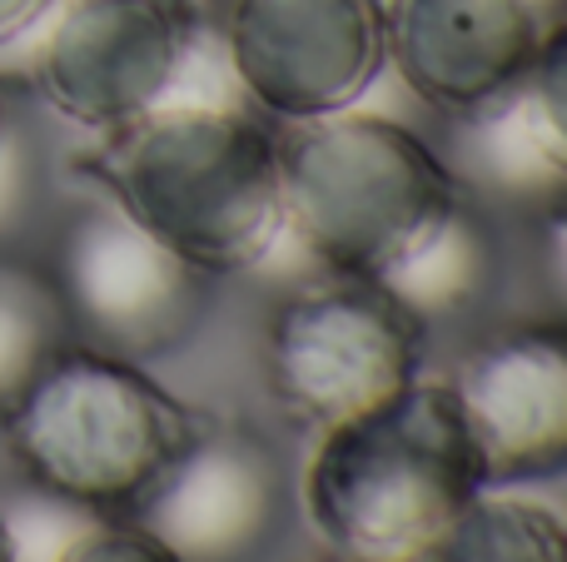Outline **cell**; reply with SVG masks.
<instances>
[{
    "label": "cell",
    "mask_w": 567,
    "mask_h": 562,
    "mask_svg": "<svg viewBox=\"0 0 567 562\" xmlns=\"http://www.w3.org/2000/svg\"><path fill=\"white\" fill-rule=\"evenodd\" d=\"M80 169L209 279L259 269L289 235L275 129L245 105L175 100L100 135Z\"/></svg>",
    "instance_id": "1"
},
{
    "label": "cell",
    "mask_w": 567,
    "mask_h": 562,
    "mask_svg": "<svg viewBox=\"0 0 567 562\" xmlns=\"http://www.w3.org/2000/svg\"><path fill=\"white\" fill-rule=\"evenodd\" d=\"M209 424L145 364L75 339L0 414L6 448L30 483L85 518L140 513Z\"/></svg>",
    "instance_id": "2"
},
{
    "label": "cell",
    "mask_w": 567,
    "mask_h": 562,
    "mask_svg": "<svg viewBox=\"0 0 567 562\" xmlns=\"http://www.w3.org/2000/svg\"><path fill=\"white\" fill-rule=\"evenodd\" d=\"M458 394L413 378L393 404L319 434L303 513L343 562H413L483 493Z\"/></svg>",
    "instance_id": "3"
},
{
    "label": "cell",
    "mask_w": 567,
    "mask_h": 562,
    "mask_svg": "<svg viewBox=\"0 0 567 562\" xmlns=\"http://www.w3.org/2000/svg\"><path fill=\"white\" fill-rule=\"evenodd\" d=\"M289 235L329 274L383 279L463 205L453 165L389 115L339 110L275 129Z\"/></svg>",
    "instance_id": "4"
},
{
    "label": "cell",
    "mask_w": 567,
    "mask_h": 562,
    "mask_svg": "<svg viewBox=\"0 0 567 562\" xmlns=\"http://www.w3.org/2000/svg\"><path fill=\"white\" fill-rule=\"evenodd\" d=\"M40 25L30 80L80 129L110 135L195 100L209 50L199 0H65Z\"/></svg>",
    "instance_id": "5"
},
{
    "label": "cell",
    "mask_w": 567,
    "mask_h": 562,
    "mask_svg": "<svg viewBox=\"0 0 567 562\" xmlns=\"http://www.w3.org/2000/svg\"><path fill=\"white\" fill-rule=\"evenodd\" d=\"M423 374V319L373 279L329 274L279 309L269 384L313 438L393 404Z\"/></svg>",
    "instance_id": "6"
},
{
    "label": "cell",
    "mask_w": 567,
    "mask_h": 562,
    "mask_svg": "<svg viewBox=\"0 0 567 562\" xmlns=\"http://www.w3.org/2000/svg\"><path fill=\"white\" fill-rule=\"evenodd\" d=\"M50 279L65 304L70 339L130 364L189 344L209 304V274L159 244L105 195L65 219Z\"/></svg>",
    "instance_id": "7"
},
{
    "label": "cell",
    "mask_w": 567,
    "mask_h": 562,
    "mask_svg": "<svg viewBox=\"0 0 567 562\" xmlns=\"http://www.w3.org/2000/svg\"><path fill=\"white\" fill-rule=\"evenodd\" d=\"M225 60L239 95L284 125L359 110L389 65L383 0H235Z\"/></svg>",
    "instance_id": "8"
},
{
    "label": "cell",
    "mask_w": 567,
    "mask_h": 562,
    "mask_svg": "<svg viewBox=\"0 0 567 562\" xmlns=\"http://www.w3.org/2000/svg\"><path fill=\"white\" fill-rule=\"evenodd\" d=\"M289 518V468L255 428L209 424L185 464L145 498V523L179 562H249Z\"/></svg>",
    "instance_id": "9"
},
{
    "label": "cell",
    "mask_w": 567,
    "mask_h": 562,
    "mask_svg": "<svg viewBox=\"0 0 567 562\" xmlns=\"http://www.w3.org/2000/svg\"><path fill=\"white\" fill-rule=\"evenodd\" d=\"M453 394L488 488L533 483L567 468V324H528L483 339L463 358Z\"/></svg>",
    "instance_id": "10"
},
{
    "label": "cell",
    "mask_w": 567,
    "mask_h": 562,
    "mask_svg": "<svg viewBox=\"0 0 567 562\" xmlns=\"http://www.w3.org/2000/svg\"><path fill=\"white\" fill-rule=\"evenodd\" d=\"M548 20L528 0H383V50L439 115L468 119L523 85Z\"/></svg>",
    "instance_id": "11"
},
{
    "label": "cell",
    "mask_w": 567,
    "mask_h": 562,
    "mask_svg": "<svg viewBox=\"0 0 567 562\" xmlns=\"http://www.w3.org/2000/svg\"><path fill=\"white\" fill-rule=\"evenodd\" d=\"M413 562H567V518L483 488Z\"/></svg>",
    "instance_id": "12"
},
{
    "label": "cell",
    "mask_w": 567,
    "mask_h": 562,
    "mask_svg": "<svg viewBox=\"0 0 567 562\" xmlns=\"http://www.w3.org/2000/svg\"><path fill=\"white\" fill-rule=\"evenodd\" d=\"M488 284H493V239L468 205L453 209L429 235V244L413 249V254L383 279V289H389L403 309H413L419 319L458 314V309L478 304V294Z\"/></svg>",
    "instance_id": "13"
},
{
    "label": "cell",
    "mask_w": 567,
    "mask_h": 562,
    "mask_svg": "<svg viewBox=\"0 0 567 562\" xmlns=\"http://www.w3.org/2000/svg\"><path fill=\"white\" fill-rule=\"evenodd\" d=\"M70 344V319L45 269L0 254V414Z\"/></svg>",
    "instance_id": "14"
},
{
    "label": "cell",
    "mask_w": 567,
    "mask_h": 562,
    "mask_svg": "<svg viewBox=\"0 0 567 562\" xmlns=\"http://www.w3.org/2000/svg\"><path fill=\"white\" fill-rule=\"evenodd\" d=\"M513 110L533 135L538 155L567 179V10L543 25L538 55H533L523 85L513 90Z\"/></svg>",
    "instance_id": "15"
},
{
    "label": "cell",
    "mask_w": 567,
    "mask_h": 562,
    "mask_svg": "<svg viewBox=\"0 0 567 562\" xmlns=\"http://www.w3.org/2000/svg\"><path fill=\"white\" fill-rule=\"evenodd\" d=\"M50 562H179V553L135 518H90L85 528L60 538Z\"/></svg>",
    "instance_id": "16"
},
{
    "label": "cell",
    "mask_w": 567,
    "mask_h": 562,
    "mask_svg": "<svg viewBox=\"0 0 567 562\" xmlns=\"http://www.w3.org/2000/svg\"><path fill=\"white\" fill-rule=\"evenodd\" d=\"M50 10H55V0H0V50L35 35Z\"/></svg>",
    "instance_id": "17"
},
{
    "label": "cell",
    "mask_w": 567,
    "mask_h": 562,
    "mask_svg": "<svg viewBox=\"0 0 567 562\" xmlns=\"http://www.w3.org/2000/svg\"><path fill=\"white\" fill-rule=\"evenodd\" d=\"M548 264H553L558 294H563V304H567V195L553 205V215H548Z\"/></svg>",
    "instance_id": "18"
},
{
    "label": "cell",
    "mask_w": 567,
    "mask_h": 562,
    "mask_svg": "<svg viewBox=\"0 0 567 562\" xmlns=\"http://www.w3.org/2000/svg\"><path fill=\"white\" fill-rule=\"evenodd\" d=\"M0 562H20L16 528H10V518H6V513H0Z\"/></svg>",
    "instance_id": "19"
},
{
    "label": "cell",
    "mask_w": 567,
    "mask_h": 562,
    "mask_svg": "<svg viewBox=\"0 0 567 562\" xmlns=\"http://www.w3.org/2000/svg\"><path fill=\"white\" fill-rule=\"evenodd\" d=\"M6 149H10V105H6V90H0V165H6Z\"/></svg>",
    "instance_id": "20"
},
{
    "label": "cell",
    "mask_w": 567,
    "mask_h": 562,
    "mask_svg": "<svg viewBox=\"0 0 567 562\" xmlns=\"http://www.w3.org/2000/svg\"><path fill=\"white\" fill-rule=\"evenodd\" d=\"M528 6L538 10L543 20H553V15H558V10H567V0H528Z\"/></svg>",
    "instance_id": "21"
},
{
    "label": "cell",
    "mask_w": 567,
    "mask_h": 562,
    "mask_svg": "<svg viewBox=\"0 0 567 562\" xmlns=\"http://www.w3.org/2000/svg\"><path fill=\"white\" fill-rule=\"evenodd\" d=\"M329 562H343V558H329Z\"/></svg>",
    "instance_id": "22"
}]
</instances>
